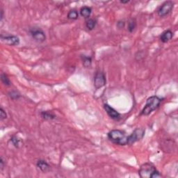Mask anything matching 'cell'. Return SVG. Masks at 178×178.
<instances>
[{
    "instance_id": "cell-21",
    "label": "cell",
    "mask_w": 178,
    "mask_h": 178,
    "mask_svg": "<svg viewBox=\"0 0 178 178\" xmlns=\"http://www.w3.org/2000/svg\"><path fill=\"white\" fill-rule=\"evenodd\" d=\"M6 118H7V114H6V111L4 110V109L1 107L0 109V118H1L2 121H3V120L6 119Z\"/></svg>"
},
{
    "instance_id": "cell-3",
    "label": "cell",
    "mask_w": 178,
    "mask_h": 178,
    "mask_svg": "<svg viewBox=\"0 0 178 178\" xmlns=\"http://www.w3.org/2000/svg\"><path fill=\"white\" fill-rule=\"evenodd\" d=\"M139 175L142 178H157L161 177L159 171L150 163L143 164L139 170Z\"/></svg>"
},
{
    "instance_id": "cell-2",
    "label": "cell",
    "mask_w": 178,
    "mask_h": 178,
    "mask_svg": "<svg viewBox=\"0 0 178 178\" xmlns=\"http://www.w3.org/2000/svg\"><path fill=\"white\" fill-rule=\"evenodd\" d=\"M108 139L112 143L119 146H126L128 142V136L125 132L120 130H113L110 131L107 134Z\"/></svg>"
},
{
    "instance_id": "cell-11",
    "label": "cell",
    "mask_w": 178,
    "mask_h": 178,
    "mask_svg": "<svg viewBox=\"0 0 178 178\" xmlns=\"http://www.w3.org/2000/svg\"><path fill=\"white\" fill-rule=\"evenodd\" d=\"M36 166L42 171V172L43 173L48 172L50 168V166L48 164V162H46L44 160H42V159L38 160L36 163Z\"/></svg>"
},
{
    "instance_id": "cell-5",
    "label": "cell",
    "mask_w": 178,
    "mask_h": 178,
    "mask_svg": "<svg viewBox=\"0 0 178 178\" xmlns=\"http://www.w3.org/2000/svg\"><path fill=\"white\" fill-rule=\"evenodd\" d=\"M174 3L172 1H166L161 5L157 11L158 15L160 17H164L168 15L172 11Z\"/></svg>"
},
{
    "instance_id": "cell-20",
    "label": "cell",
    "mask_w": 178,
    "mask_h": 178,
    "mask_svg": "<svg viewBox=\"0 0 178 178\" xmlns=\"http://www.w3.org/2000/svg\"><path fill=\"white\" fill-rule=\"evenodd\" d=\"M8 95H9L11 98L13 100H17L20 98V95L19 93L15 91H11V92L8 93Z\"/></svg>"
},
{
    "instance_id": "cell-23",
    "label": "cell",
    "mask_w": 178,
    "mask_h": 178,
    "mask_svg": "<svg viewBox=\"0 0 178 178\" xmlns=\"http://www.w3.org/2000/svg\"><path fill=\"white\" fill-rule=\"evenodd\" d=\"M4 165H5V164H4V161L3 158L1 157L0 158V170H3L4 168Z\"/></svg>"
},
{
    "instance_id": "cell-10",
    "label": "cell",
    "mask_w": 178,
    "mask_h": 178,
    "mask_svg": "<svg viewBox=\"0 0 178 178\" xmlns=\"http://www.w3.org/2000/svg\"><path fill=\"white\" fill-rule=\"evenodd\" d=\"M173 35V33L171 30H166L165 32H164L161 33V35H160V40L162 43H168L169 41H170L172 39Z\"/></svg>"
},
{
    "instance_id": "cell-8",
    "label": "cell",
    "mask_w": 178,
    "mask_h": 178,
    "mask_svg": "<svg viewBox=\"0 0 178 178\" xmlns=\"http://www.w3.org/2000/svg\"><path fill=\"white\" fill-rule=\"evenodd\" d=\"M1 40L3 43L8 45H17L20 43V38L13 35H1Z\"/></svg>"
},
{
    "instance_id": "cell-13",
    "label": "cell",
    "mask_w": 178,
    "mask_h": 178,
    "mask_svg": "<svg viewBox=\"0 0 178 178\" xmlns=\"http://www.w3.org/2000/svg\"><path fill=\"white\" fill-rule=\"evenodd\" d=\"M79 12L81 17L87 18V17L91 16V13H92V9H91V7H88V6H83V7L81 8Z\"/></svg>"
},
{
    "instance_id": "cell-7",
    "label": "cell",
    "mask_w": 178,
    "mask_h": 178,
    "mask_svg": "<svg viewBox=\"0 0 178 178\" xmlns=\"http://www.w3.org/2000/svg\"><path fill=\"white\" fill-rule=\"evenodd\" d=\"M30 34L35 41L43 43L46 40L45 33L43 30L38 28H33L30 30Z\"/></svg>"
},
{
    "instance_id": "cell-16",
    "label": "cell",
    "mask_w": 178,
    "mask_h": 178,
    "mask_svg": "<svg viewBox=\"0 0 178 178\" xmlns=\"http://www.w3.org/2000/svg\"><path fill=\"white\" fill-rule=\"evenodd\" d=\"M137 28V21L134 19H131L128 22L127 29L130 33H132Z\"/></svg>"
},
{
    "instance_id": "cell-15",
    "label": "cell",
    "mask_w": 178,
    "mask_h": 178,
    "mask_svg": "<svg viewBox=\"0 0 178 178\" xmlns=\"http://www.w3.org/2000/svg\"><path fill=\"white\" fill-rule=\"evenodd\" d=\"M96 24H97V21L95 20V19H93V18L88 19L86 22V28H87L88 30H91V31L94 29V28L95 27V26H96Z\"/></svg>"
},
{
    "instance_id": "cell-18",
    "label": "cell",
    "mask_w": 178,
    "mask_h": 178,
    "mask_svg": "<svg viewBox=\"0 0 178 178\" xmlns=\"http://www.w3.org/2000/svg\"><path fill=\"white\" fill-rule=\"evenodd\" d=\"M68 19L70 20H77L79 17V13H78L77 11L76 10H71L68 12V15H67Z\"/></svg>"
},
{
    "instance_id": "cell-19",
    "label": "cell",
    "mask_w": 178,
    "mask_h": 178,
    "mask_svg": "<svg viewBox=\"0 0 178 178\" xmlns=\"http://www.w3.org/2000/svg\"><path fill=\"white\" fill-rule=\"evenodd\" d=\"M1 80L2 84H4V85H5L6 86H9L11 85V82L10 81L9 78L8 77L7 75L4 73H2L1 75Z\"/></svg>"
},
{
    "instance_id": "cell-17",
    "label": "cell",
    "mask_w": 178,
    "mask_h": 178,
    "mask_svg": "<svg viewBox=\"0 0 178 178\" xmlns=\"http://www.w3.org/2000/svg\"><path fill=\"white\" fill-rule=\"evenodd\" d=\"M11 143H13V146L17 148H20V146L22 144L21 140L18 137H16V136H13V137L11 138Z\"/></svg>"
},
{
    "instance_id": "cell-24",
    "label": "cell",
    "mask_w": 178,
    "mask_h": 178,
    "mask_svg": "<svg viewBox=\"0 0 178 178\" xmlns=\"http://www.w3.org/2000/svg\"><path fill=\"white\" fill-rule=\"evenodd\" d=\"M0 17H1V20H2V19L4 17V11L2 9L1 10V15H0Z\"/></svg>"
},
{
    "instance_id": "cell-14",
    "label": "cell",
    "mask_w": 178,
    "mask_h": 178,
    "mask_svg": "<svg viewBox=\"0 0 178 178\" xmlns=\"http://www.w3.org/2000/svg\"><path fill=\"white\" fill-rule=\"evenodd\" d=\"M81 57L84 67L88 68V67H90L91 66V63H92V58L91 57H87V56L85 55H82Z\"/></svg>"
},
{
    "instance_id": "cell-9",
    "label": "cell",
    "mask_w": 178,
    "mask_h": 178,
    "mask_svg": "<svg viewBox=\"0 0 178 178\" xmlns=\"http://www.w3.org/2000/svg\"><path fill=\"white\" fill-rule=\"evenodd\" d=\"M104 109L105 110L106 113H107L109 116L111 118H112L113 120H115V121H118L119 119H121V115L120 113L118 112V111L113 109V107H111L110 105H109L108 104H105L104 105Z\"/></svg>"
},
{
    "instance_id": "cell-22",
    "label": "cell",
    "mask_w": 178,
    "mask_h": 178,
    "mask_svg": "<svg viewBox=\"0 0 178 178\" xmlns=\"http://www.w3.org/2000/svg\"><path fill=\"white\" fill-rule=\"evenodd\" d=\"M117 27L118 29H122L124 26V22L120 20L117 22Z\"/></svg>"
},
{
    "instance_id": "cell-25",
    "label": "cell",
    "mask_w": 178,
    "mask_h": 178,
    "mask_svg": "<svg viewBox=\"0 0 178 178\" xmlns=\"http://www.w3.org/2000/svg\"><path fill=\"white\" fill-rule=\"evenodd\" d=\"M120 2H121V4H128L129 2H130V1H129V0H127V1H121Z\"/></svg>"
},
{
    "instance_id": "cell-1",
    "label": "cell",
    "mask_w": 178,
    "mask_h": 178,
    "mask_svg": "<svg viewBox=\"0 0 178 178\" xmlns=\"http://www.w3.org/2000/svg\"><path fill=\"white\" fill-rule=\"evenodd\" d=\"M162 101H163V99L158 96H156V95L148 97L146 100V105L142 109L140 115H146V116L149 115L151 113L159 107Z\"/></svg>"
},
{
    "instance_id": "cell-12",
    "label": "cell",
    "mask_w": 178,
    "mask_h": 178,
    "mask_svg": "<svg viewBox=\"0 0 178 178\" xmlns=\"http://www.w3.org/2000/svg\"><path fill=\"white\" fill-rule=\"evenodd\" d=\"M41 117L43 119L46 120V121H50V120H54L56 118V115L52 111H42L41 113Z\"/></svg>"
},
{
    "instance_id": "cell-6",
    "label": "cell",
    "mask_w": 178,
    "mask_h": 178,
    "mask_svg": "<svg viewBox=\"0 0 178 178\" xmlns=\"http://www.w3.org/2000/svg\"><path fill=\"white\" fill-rule=\"evenodd\" d=\"M106 80L104 73L102 71L96 72L94 77V86L96 89L101 88L106 85Z\"/></svg>"
},
{
    "instance_id": "cell-4",
    "label": "cell",
    "mask_w": 178,
    "mask_h": 178,
    "mask_svg": "<svg viewBox=\"0 0 178 178\" xmlns=\"http://www.w3.org/2000/svg\"><path fill=\"white\" fill-rule=\"evenodd\" d=\"M145 135V130L143 128H137L128 136L127 145H132L136 142L141 141Z\"/></svg>"
}]
</instances>
